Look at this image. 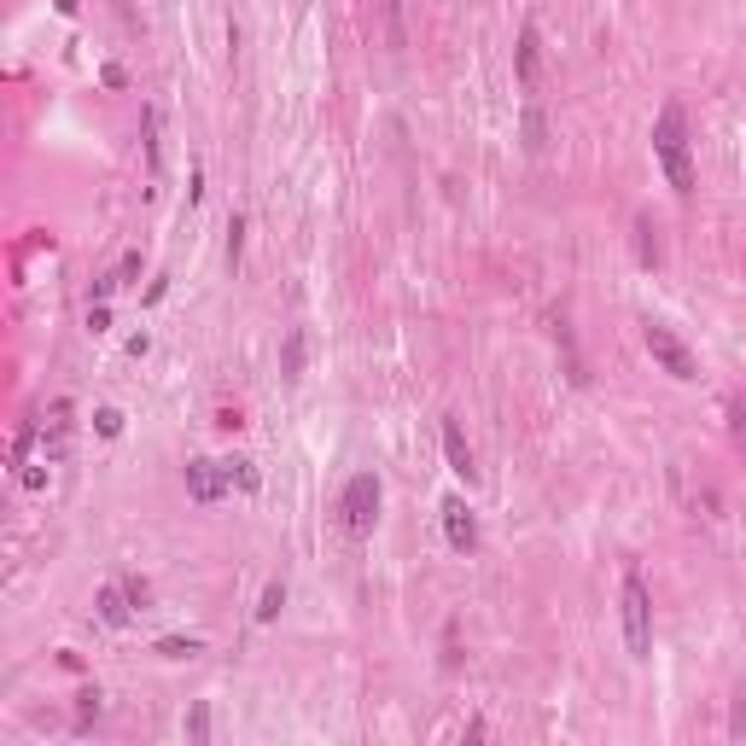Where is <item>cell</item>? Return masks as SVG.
I'll list each match as a JSON object with an SVG mask.
<instances>
[{"label":"cell","mask_w":746,"mask_h":746,"mask_svg":"<svg viewBox=\"0 0 746 746\" xmlns=\"http://www.w3.org/2000/svg\"><path fill=\"white\" fill-rule=\"evenodd\" d=\"M653 158H659L665 181L688 199V193H694V158H688V117H682L677 100H665L659 117H653Z\"/></svg>","instance_id":"6da1fadb"},{"label":"cell","mask_w":746,"mask_h":746,"mask_svg":"<svg viewBox=\"0 0 746 746\" xmlns=\"http://www.w3.org/2000/svg\"><path fill=\"white\" fill-rule=\"evenodd\" d=\"M618 612H624V647H630V659H647L653 653V595H647L642 572H624Z\"/></svg>","instance_id":"7a4b0ae2"},{"label":"cell","mask_w":746,"mask_h":746,"mask_svg":"<svg viewBox=\"0 0 746 746\" xmlns=\"http://www.w3.org/2000/svg\"><path fill=\"white\" fill-rule=\"evenodd\" d=\"M642 344H647V356L659 362V368L671 373V379H700V362H694V350L665 327V321H642Z\"/></svg>","instance_id":"3957f363"},{"label":"cell","mask_w":746,"mask_h":746,"mask_svg":"<svg viewBox=\"0 0 746 746\" xmlns=\"http://www.w3.org/2000/svg\"><path fill=\"white\" fill-rule=\"evenodd\" d=\"M339 513H344V531H350V537H368L373 519H379V478H373V473L350 478V484H344Z\"/></svg>","instance_id":"277c9868"},{"label":"cell","mask_w":746,"mask_h":746,"mask_svg":"<svg viewBox=\"0 0 746 746\" xmlns=\"http://www.w3.org/2000/svg\"><path fill=\"white\" fill-rule=\"evenodd\" d=\"M537 70H543V35L537 24H519V47H513V76L525 94H537Z\"/></svg>","instance_id":"5b68a950"},{"label":"cell","mask_w":746,"mask_h":746,"mask_svg":"<svg viewBox=\"0 0 746 746\" xmlns=\"http://www.w3.org/2000/svg\"><path fill=\"white\" fill-rule=\"evenodd\" d=\"M443 537H449V548H455V554H473V548H478V519L467 513V502H461V496H449V502H443Z\"/></svg>","instance_id":"8992f818"},{"label":"cell","mask_w":746,"mask_h":746,"mask_svg":"<svg viewBox=\"0 0 746 746\" xmlns=\"http://www.w3.org/2000/svg\"><path fill=\"white\" fill-rule=\"evenodd\" d=\"M222 490H228V484H222V461H204V455H199V461H187V496H193L199 508H210Z\"/></svg>","instance_id":"52a82bcc"},{"label":"cell","mask_w":746,"mask_h":746,"mask_svg":"<svg viewBox=\"0 0 746 746\" xmlns=\"http://www.w3.org/2000/svg\"><path fill=\"white\" fill-rule=\"evenodd\" d=\"M70 414H76V408H70L65 397H59V403L47 408V426H41V449H47V461H65V449H70V426H76Z\"/></svg>","instance_id":"ba28073f"},{"label":"cell","mask_w":746,"mask_h":746,"mask_svg":"<svg viewBox=\"0 0 746 746\" xmlns=\"http://www.w3.org/2000/svg\"><path fill=\"white\" fill-rule=\"evenodd\" d=\"M443 455H449V473L455 478H473V449H467L461 420H443Z\"/></svg>","instance_id":"9c48e42d"},{"label":"cell","mask_w":746,"mask_h":746,"mask_svg":"<svg viewBox=\"0 0 746 746\" xmlns=\"http://www.w3.org/2000/svg\"><path fill=\"white\" fill-rule=\"evenodd\" d=\"M100 618L111 624V630H123V624L135 618V601H129L123 583H105V589H100Z\"/></svg>","instance_id":"30bf717a"},{"label":"cell","mask_w":746,"mask_h":746,"mask_svg":"<svg viewBox=\"0 0 746 746\" xmlns=\"http://www.w3.org/2000/svg\"><path fill=\"white\" fill-rule=\"evenodd\" d=\"M222 484H228V490H239V496H257V484H263V478H257V467H251L245 455H228V461H222Z\"/></svg>","instance_id":"8fae6325"},{"label":"cell","mask_w":746,"mask_h":746,"mask_svg":"<svg viewBox=\"0 0 746 746\" xmlns=\"http://www.w3.org/2000/svg\"><path fill=\"white\" fill-rule=\"evenodd\" d=\"M280 379H286V385H298V379H304V327H292V333H286V350H280Z\"/></svg>","instance_id":"7c38bea8"},{"label":"cell","mask_w":746,"mask_h":746,"mask_svg":"<svg viewBox=\"0 0 746 746\" xmlns=\"http://www.w3.org/2000/svg\"><path fill=\"white\" fill-rule=\"evenodd\" d=\"M519 140H525V152L537 158L548 146V117H543V105H525V123H519Z\"/></svg>","instance_id":"4fadbf2b"},{"label":"cell","mask_w":746,"mask_h":746,"mask_svg":"<svg viewBox=\"0 0 746 746\" xmlns=\"http://www.w3.org/2000/svg\"><path fill=\"white\" fill-rule=\"evenodd\" d=\"M280 607H286V583L274 577L269 589H263V601H257V624H274V618H280Z\"/></svg>","instance_id":"5bb4252c"},{"label":"cell","mask_w":746,"mask_h":746,"mask_svg":"<svg viewBox=\"0 0 746 746\" xmlns=\"http://www.w3.org/2000/svg\"><path fill=\"white\" fill-rule=\"evenodd\" d=\"M158 653H164V659H193V653H204V642L199 636H164Z\"/></svg>","instance_id":"9a60e30c"},{"label":"cell","mask_w":746,"mask_h":746,"mask_svg":"<svg viewBox=\"0 0 746 746\" xmlns=\"http://www.w3.org/2000/svg\"><path fill=\"white\" fill-rule=\"evenodd\" d=\"M140 140H146V164H152V175H158V111L140 117Z\"/></svg>","instance_id":"2e32d148"},{"label":"cell","mask_w":746,"mask_h":746,"mask_svg":"<svg viewBox=\"0 0 746 746\" xmlns=\"http://www.w3.org/2000/svg\"><path fill=\"white\" fill-rule=\"evenodd\" d=\"M239 257H245V216L228 222V269H239Z\"/></svg>","instance_id":"e0dca14e"},{"label":"cell","mask_w":746,"mask_h":746,"mask_svg":"<svg viewBox=\"0 0 746 746\" xmlns=\"http://www.w3.org/2000/svg\"><path fill=\"white\" fill-rule=\"evenodd\" d=\"M636 234H642V239H636V245H642V263L653 269V263H659V245H653V222H647V216L636 222Z\"/></svg>","instance_id":"ac0fdd59"},{"label":"cell","mask_w":746,"mask_h":746,"mask_svg":"<svg viewBox=\"0 0 746 746\" xmlns=\"http://www.w3.org/2000/svg\"><path fill=\"white\" fill-rule=\"evenodd\" d=\"M18 484H24V490H47V461H30V467H18Z\"/></svg>","instance_id":"d6986e66"},{"label":"cell","mask_w":746,"mask_h":746,"mask_svg":"<svg viewBox=\"0 0 746 746\" xmlns=\"http://www.w3.org/2000/svg\"><path fill=\"white\" fill-rule=\"evenodd\" d=\"M94 717H100V688H82V706H76V723L88 729Z\"/></svg>","instance_id":"ffe728a7"},{"label":"cell","mask_w":746,"mask_h":746,"mask_svg":"<svg viewBox=\"0 0 746 746\" xmlns=\"http://www.w3.org/2000/svg\"><path fill=\"white\" fill-rule=\"evenodd\" d=\"M94 432H100V438H117V432H123V414H117V408H100V414H94Z\"/></svg>","instance_id":"44dd1931"},{"label":"cell","mask_w":746,"mask_h":746,"mask_svg":"<svg viewBox=\"0 0 746 746\" xmlns=\"http://www.w3.org/2000/svg\"><path fill=\"white\" fill-rule=\"evenodd\" d=\"M187 735H193V741L210 735V706H193V712H187Z\"/></svg>","instance_id":"7402d4cb"},{"label":"cell","mask_w":746,"mask_h":746,"mask_svg":"<svg viewBox=\"0 0 746 746\" xmlns=\"http://www.w3.org/2000/svg\"><path fill=\"white\" fill-rule=\"evenodd\" d=\"M140 274V251H129V257H123V263H117V286H129V280H135Z\"/></svg>","instance_id":"603a6c76"},{"label":"cell","mask_w":746,"mask_h":746,"mask_svg":"<svg viewBox=\"0 0 746 746\" xmlns=\"http://www.w3.org/2000/svg\"><path fill=\"white\" fill-rule=\"evenodd\" d=\"M729 420H735V449H741V455H746V408L735 403V408H729Z\"/></svg>","instance_id":"cb8c5ba5"},{"label":"cell","mask_w":746,"mask_h":746,"mask_svg":"<svg viewBox=\"0 0 746 746\" xmlns=\"http://www.w3.org/2000/svg\"><path fill=\"white\" fill-rule=\"evenodd\" d=\"M105 327H111V309L94 304V309H88V333H105Z\"/></svg>","instance_id":"d4e9b609"},{"label":"cell","mask_w":746,"mask_h":746,"mask_svg":"<svg viewBox=\"0 0 746 746\" xmlns=\"http://www.w3.org/2000/svg\"><path fill=\"white\" fill-rule=\"evenodd\" d=\"M123 589H129V601H135V607H146V595H152V589H146V583H140V577H129V583H123Z\"/></svg>","instance_id":"484cf974"}]
</instances>
